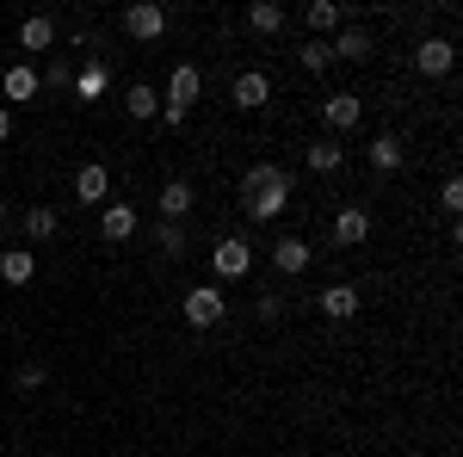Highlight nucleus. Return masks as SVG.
I'll return each mask as SVG.
<instances>
[{
	"label": "nucleus",
	"mask_w": 463,
	"mask_h": 457,
	"mask_svg": "<svg viewBox=\"0 0 463 457\" xmlns=\"http://www.w3.org/2000/svg\"><path fill=\"white\" fill-rule=\"evenodd\" d=\"M198 93H204V74L192 69V62H179L174 74H167V87H161V124H185L192 118V106H198Z\"/></svg>",
	"instance_id": "nucleus-1"
},
{
	"label": "nucleus",
	"mask_w": 463,
	"mask_h": 457,
	"mask_svg": "<svg viewBox=\"0 0 463 457\" xmlns=\"http://www.w3.org/2000/svg\"><path fill=\"white\" fill-rule=\"evenodd\" d=\"M290 205V174L279 167V174L266 179V186H253V192H241V211H248V223H279Z\"/></svg>",
	"instance_id": "nucleus-2"
},
{
	"label": "nucleus",
	"mask_w": 463,
	"mask_h": 457,
	"mask_svg": "<svg viewBox=\"0 0 463 457\" xmlns=\"http://www.w3.org/2000/svg\"><path fill=\"white\" fill-rule=\"evenodd\" d=\"M211 272H216V284L248 279V272H253V242H248V235H222V242L211 247Z\"/></svg>",
	"instance_id": "nucleus-3"
},
{
	"label": "nucleus",
	"mask_w": 463,
	"mask_h": 457,
	"mask_svg": "<svg viewBox=\"0 0 463 457\" xmlns=\"http://www.w3.org/2000/svg\"><path fill=\"white\" fill-rule=\"evenodd\" d=\"M179 316L192 321V328H216V321L229 316V297H222V284H192V290L179 297Z\"/></svg>",
	"instance_id": "nucleus-4"
},
{
	"label": "nucleus",
	"mask_w": 463,
	"mask_h": 457,
	"mask_svg": "<svg viewBox=\"0 0 463 457\" xmlns=\"http://www.w3.org/2000/svg\"><path fill=\"white\" fill-rule=\"evenodd\" d=\"M321 124H327V137L358 130V124H364V100H358V93H327V100H321Z\"/></svg>",
	"instance_id": "nucleus-5"
},
{
	"label": "nucleus",
	"mask_w": 463,
	"mask_h": 457,
	"mask_svg": "<svg viewBox=\"0 0 463 457\" xmlns=\"http://www.w3.org/2000/svg\"><path fill=\"white\" fill-rule=\"evenodd\" d=\"M124 32L137 37V43H155V37L167 32V6H155V0H130V6H124Z\"/></svg>",
	"instance_id": "nucleus-6"
},
{
	"label": "nucleus",
	"mask_w": 463,
	"mask_h": 457,
	"mask_svg": "<svg viewBox=\"0 0 463 457\" xmlns=\"http://www.w3.org/2000/svg\"><path fill=\"white\" fill-rule=\"evenodd\" d=\"M451 62H458V43H451V37H420V43H414V69L427 74V81H445Z\"/></svg>",
	"instance_id": "nucleus-7"
},
{
	"label": "nucleus",
	"mask_w": 463,
	"mask_h": 457,
	"mask_svg": "<svg viewBox=\"0 0 463 457\" xmlns=\"http://www.w3.org/2000/svg\"><path fill=\"white\" fill-rule=\"evenodd\" d=\"M137 229H143V216H137V205H124V198H111L106 211H99V235H106L111 247H118V242H130Z\"/></svg>",
	"instance_id": "nucleus-8"
},
{
	"label": "nucleus",
	"mask_w": 463,
	"mask_h": 457,
	"mask_svg": "<svg viewBox=\"0 0 463 457\" xmlns=\"http://www.w3.org/2000/svg\"><path fill=\"white\" fill-rule=\"evenodd\" d=\"M229 100H235L241 111H260L266 100H272V74H266V69H241V74H235V87H229Z\"/></svg>",
	"instance_id": "nucleus-9"
},
{
	"label": "nucleus",
	"mask_w": 463,
	"mask_h": 457,
	"mask_svg": "<svg viewBox=\"0 0 463 457\" xmlns=\"http://www.w3.org/2000/svg\"><path fill=\"white\" fill-rule=\"evenodd\" d=\"M316 303H321V316H327V321H353V316H358V303H364V297H358V284L334 279V284H327V290H321V297H316Z\"/></svg>",
	"instance_id": "nucleus-10"
},
{
	"label": "nucleus",
	"mask_w": 463,
	"mask_h": 457,
	"mask_svg": "<svg viewBox=\"0 0 463 457\" xmlns=\"http://www.w3.org/2000/svg\"><path fill=\"white\" fill-rule=\"evenodd\" d=\"M364 242H371V211L346 205V211L334 216V247H364Z\"/></svg>",
	"instance_id": "nucleus-11"
},
{
	"label": "nucleus",
	"mask_w": 463,
	"mask_h": 457,
	"mask_svg": "<svg viewBox=\"0 0 463 457\" xmlns=\"http://www.w3.org/2000/svg\"><path fill=\"white\" fill-rule=\"evenodd\" d=\"M327 50H334V62H364L377 43H371V32H364V25H340V32L327 37Z\"/></svg>",
	"instance_id": "nucleus-12"
},
{
	"label": "nucleus",
	"mask_w": 463,
	"mask_h": 457,
	"mask_svg": "<svg viewBox=\"0 0 463 457\" xmlns=\"http://www.w3.org/2000/svg\"><path fill=\"white\" fill-rule=\"evenodd\" d=\"M0 93H6L13 106H25V100H37V93H43V81H37L32 62H13V69L0 74Z\"/></svg>",
	"instance_id": "nucleus-13"
},
{
	"label": "nucleus",
	"mask_w": 463,
	"mask_h": 457,
	"mask_svg": "<svg viewBox=\"0 0 463 457\" xmlns=\"http://www.w3.org/2000/svg\"><path fill=\"white\" fill-rule=\"evenodd\" d=\"M364 161H371V174H402V161H408V148H402V137L395 130H383V137L364 148Z\"/></svg>",
	"instance_id": "nucleus-14"
},
{
	"label": "nucleus",
	"mask_w": 463,
	"mask_h": 457,
	"mask_svg": "<svg viewBox=\"0 0 463 457\" xmlns=\"http://www.w3.org/2000/svg\"><path fill=\"white\" fill-rule=\"evenodd\" d=\"M106 192H111V174L99 167V161L74 167V198H80V205H106Z\"/></svg>",
	"instance_id": "nucleus-15"
},
{
	"label": "nucleus",
	"mask_w": 463,
	"mask_h": 457,
	"mask_svg": "<svg viewBox=\"0 0 463 457\" xmlns=\"http://www.w3.org/2000/svg\"><path fill=\"white\" fill-rule=\"evenodd\" d=\"M0 279L13 284V290L32 284L37 279V247H6V253H0Z\"/></svg>",
	"instance_id": "nucleus-16"
},
{
	"label": "nucleus",
	"mask_w": 463,
	"mask_h": 457,
	"mask_svg": "<svg viewBox=\"0 0 463 457\" xmlns=\"http://www.w3.org/2000/svg\"><path fill=\"white\" fill-rule=\"evenodd\" d=\"M272 260H279V272H285V279H297V272H309V260H316V247L303 242V235H285V242L272 247Z\"/></svg>",
	"instance_id": "nucleus-17"
},
{
	"label": "nucleus",
	"mask_w": 463,
	"mask_h": 457,
	"mask_svg": "<svg viewBox=\"0 0 463 457\" xmlns=\"http://www.w3.org/2000/svg\"><path fill=\"white\" fill-rule=\"evenodd\" d=\"M19 50H32V56L56 50V19H50V13H32V19L19 25Z\"/></svg>",
	"instance_id": "nucleus-18"
},
{
	"label": "nucleus",
	"mask_w": 463,
	"mask_h": 457,
	"mask_svg": "<svg viewBox=\"0 0 463 457\" xmlns=\"http://www.w3.org/2000/svg\"><path fill=\"white\" fill-rule=\"evenodd\" d=\"M340 161H346V148H340L334 137H316L309 148H303V167H309V174H340Z\"/></svg>",
	"instance_id": "nucleus-19"
},
{
	"label": "nucleus",
	"mask_w": 463,
	"mask_h": 457,
	"mask_svg": "<svg viewBox=\"0 0 463 457\" xmlns=\"http://www.w3.org/2000/svg\"><path fill=\"white\" fill-rule=\"evenodd\" d=\"M56 235H62V211L32 205V211H25V247H32V242H56Z\"/></svg>",
	"instance_id": "nucleus-20"
},
{
	"label": "nucleus",
	"mask_w": 463,
	"mask_h": 457,
	"mask_svg": "<svg viewBox=\"0 0 463 457\" xmlns=\"http://www.w3.org/2000/svg\"><path fill=\"white\" fill-rule=\"evenodd\" d=\"M248 25H253L260 37H279V32L290 25V13L279 6V0H253V6H248Z\"/></svg>",
	"instance_id": "nucleus-21"
},
{
	"label": "nucleus",
	"mask_w": 463,
	"mask_h": 457,
	"mask_svg": "<svg viewBox=\"0 0 463 457\" xmlns=\"http://www.w3.org/2000/svg\"><path fill=\"white\" fill-rule=\"evenodd\" d=\"M340 19H346V13H340L334 0H309V6H303V25H309L316 37H334V32H340Z\"/></svg>",
	"instance_id": "nucleus-22"
},
{
	"label": "nucleus",
	"mask_w": 463,
	"mask_h": 457,
	"mask_svg": "<svg viewBox=\"0 0 463 457\" xmlns=\"http://www.w3.org/2000/svg\"><path fill=\"white\" fill-rule=\"evenodd\" d=\"M185 211H192V186L185 179H167L161 186V223H185Z\"/></svg>",
	"instance_id": "nucleus-23"
},
{
	"label": "nucleus",
	"mask_w": 463,
	"mask_h": 457,
	"mask_svg": "<svg viewBox=\"0 0 463 457\" xmlns=\"http://www.w3.org/2000/svg\"><path fill=\"white\" fill-rule=\"evenodd\" d=\"M106 81H111L106 62H80V74H74V100H80V106H87V100H99V93H106Z\"/></svg>",
	"instance_id": "nucleus-24"
},
{
	"label": "nucleus",
	"mask_w": 463,
	"mask_h": 457,
	"mask_svg": "<svg viewBox=\"0 0 463 457\" xmlns=\"http://www.w3.org/2000/svg\"><path fill=\"white\" fill-rule=\"evenodd\" d=\"M297 62H303V74H327V69H334V50H327V37H309V43L297 50Z\"/></svg>",
	"instance_id": "nucleus-25"
},
{
	"label": "nucleus",
	"mask_w": 463,
	"mask_h": 457,
	"mask_svg": "<svg viewBox=\"0 0 463 457\" xmlns=\"http://www.w3.org/2000/svg\"><path fill=\"white\" fill-rule=\"evenodd\" d=\"M124 106H130V118H161V93L148 81H130V100Z\"/></svg>",
	"instance_id": "nucleus-26"
},
{
	"label": "nucleus",
	"mask_w": 463,
	"mask_h": 457,
	"mask_svg": "<svg viewBox=\"0 0 463 457\" xmlns=\"http://www.w3.org/2000/svg\"><path fill=\"white\" fill-rule=\"evenodd\" d=\"M155 247H161L167 260H179V253H185V223H155Z\"/></svg>",
	"instance_id": "nucleus-27"
},
{
	"label": "nucleus",
	"mask_w": 463,
	"mask_h": 457,
	"mask_svg": "<svg viewBox=\"0 0 463 457\" xmlns=\"http://www.w3.org/2000/svg\"><path fill=\"white\" fill-rule=\"evenodd\" d=\"M37 81H43V87H74V62H69V56H56V62L37 74Z\"/></svg>",
	"instance_id": "nucleus-28"
},
{
	"label": "nucleus",
	"mask_w": 463,
	"mask_h": 457,
	"mask_svg": "<svg viewBox=\"0 0 463 457\" xmlns=\"http://www.w3.org/2000/svg\"><path fill=\"white\" fill-rule=\"evenodd\" d=\"M253 316L266 321V328H272V321H285V297H279V290H266V297L253 303Z\"/></svg>",
	"instance_id": "nucleus-29"
},
{
	"label": "nucleus",
	"mask_w": 463,
	"mask_h": 457,
	"mask_svg": "<svg viewBox=\"0 0 463 457\" xmlns=\"http://www.w3.org/2000/svg\"><path fill=\"white\" fill-rule=\"evenodd\" d=\"M439 205L451 211V223H458V211H463V179H458V174H451L445 186H439Z\"/></svg>",
	"instance_id": "nucleus-30"
},
{
	"label": "nucleus",
	"mask_w": 463,
	"mask_h": 457,
	"mask_svg": "<svg viewBox=\"0 0 463 457\" xmlns=\"http://www.w3.org/2000/svg\"><path fill=\"white\" fill-rule=\"evenodd\" d=\"M13 384H19L25 395H32V389H43V384H50V371H43V365L32 358V365H19V377H13Z\"/></svg>",
	"instance_id": "nucleus-31"
},
{
	"label": "nucleus",
	"mask_w": 463,
	"mask_h": 457,
	"mask_svg": "<svg viewBox=\"0 0 463 457\" xmlns=\"http://www.w3.org/2000/svg\"><path fill=\"white\" fill-rule=\"evenodd\" d=\"M6 137H13V111L0 106V142H6Z\"/></svg>",
	"instance_id": "nucleus-32"
}]
</instances>
